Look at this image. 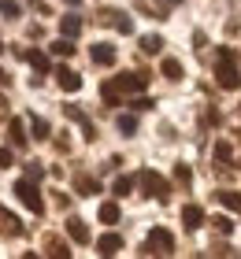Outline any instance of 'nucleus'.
Segmentation results:
<instances>
[{"mask_svg":"<svg viewBox=\"0 0 241 259\" xmlns=\"http://www.w3.org/2000/svg\"><path fill=\"white\" fill-rule=\"evenodd\" d=\"M182 222H186V230H200L204 226V211L197 204H186L182 207Z\"/></svg>","mask_w":241,"mask_h":259,"instance_id":"4468645a","label":"nucleus"},{"mask_svg":"<svg viewBox=\"0 0 241 259\" xmlns=\"http://www.w3.org/2000/svg\"><path fill=\"white\" fill-rule=\"evenodd\" d=\"M137 185H141V196H152V200H167L171 196V185H167V178L160 170H152V167H145L137 174Z\"/></svg>","mask_w":241,"mask_h":259,"instance_id":"7ed1b4c3","label":"nucleus"},{"mask_svg":"<svg viewBox=\"0 0 241 259\" xmlns=\"http://www.w3.org/2000/svg\"><path fill=\"white\" fill-rule=\"evenodd\" d=\"M137 8L145 11V15H152V19H163L171 4H167V0H137Z\"/></svg>","mask_w":241,"mask_h":259,"instance_id":"f3484780","label":"nucleus"},{"mask_svg":"<svg viewBox=\"0 0 241 259\" xmlns=\"http://www.w3.org/2000/svg\"><path fill=\"white\" fill-rule=\"evenodd\" d=\"M0 233H8V237H22L26 230H22V222L15 215H8V211L0 207Z\"/></svg>","mask_w":241,"mask_h":259,"instance_id":"9b49d317","label":"nucleus"},{"mask_svg":"<svg viewBox=\"0 0 241 259\" xmlns=\"http://www.w3.org/2000/svg\"><path fill=\"white\" fill-rule=\"evenodd\" d=\"M75 189H78L82 196H93V193H100V182L89 178V174H75Z\"/></svg>","mask_w":241,"mask_h":259,"instance_id":"a211bd4d","label":"nucleus"},{"mask_svg":"<svg viewBox=\"0 0 241 259\" xmlns=\"http://www.w3.org/2000/svg\"><path fill=\"white\" fill-rule=\"evenodd\" d=\"M93 63H96V67H112V63H115V45L96 41V45H93Z\"/></svg>","mask_w":241,"mask_h":259,"instance_id":"6e6552de","label":"nucleus"},{"mask_svg":"<svg viewBox=\"0 0 241 259\" xmlns=\"http://www.w3.org/2000/svg\"><path fill=\"white\" fill-rule=\"evenodd\" d=\"M100 22L115 26L119 33H134V19H130L126 11H119V8H100Z\"/></svg>","mask_w":241,"mask_h":259,"instance_id":"423d86ee","label":"nucleus"},{"mask_svg":"<svg viewBox=\"0 0 241 259\" xmlns=\"http://www.w3.org/2000/svg\"><path fill=\"white\" fill-rule=\"evenodd\" d=\"M8 141H11V148H26V126H22V119H11L8 122Z\"/></svg>","mask_w":241,"mask_h":259,"instance_id":"1a4fd4ad","label":"nucleus"},{"mask_svg":"<svg viewBox=\"0 0 241 259\" xmlns=\"http://www.w3.org/2000/svg\"><path fill=\"white\" fill-rule=\"evenodd\" d=\"M45 252H48V259H71V248L59 237H52V233L45 237Z\"/></svg>","mask_w":241,"mask_h":259,"instance_id":"ddd939ff","label":"nucleus"},{"mask_svg":"<svg viewBox=\"0 0 241 259\" xmlns=\"http://www.w3.org/2000/svg\"><path fill=\"white\" fill-rule=\"evenodd\" d=\"M160 49H163V37H160V33H145V37H141V52H145V56H160Z\"/></svg>","mask_w":241,"mask_h":259,"instance_id":"aec40b11","label":"nucleus"},{"mask_svg":"<svg viewBox=\"0 0 241 259\" xmlns=\"http://www.w3.org/2000/svg\"><path fill=\"white\" fill-rule=\"evenodd\" d=\"M130 108H134V111H149L152 100H149V97H137V100H130Z\"/></svg>","mask_w":241,"mask_h":259,"instance_id":"7c9ffc66","label":"nucleus"},{"mask_svg":"<svg viewBox=\"0 0 241 259\" xmlns=\"http://www.w3.org/2000/svg\"><path fill=\"white\" fill-rule=\"evenodd\" d=\"M130 189H134V178H115V185H112L115 196H130Z\"/></svg>","mask_w":241,"mask_h":259,"instance_id":"c756f323","label":"nucleus"},{"mask_svg":"<svg viewBox=\"0 0 241 259\" xmlns=\"http://www.w3.org/2000/svg\"><path fill=\"white\" fill-rule=\"evenodd\" d=\"M22 259H41V255H38V252H26V255H22Z\"/></svg>","mask_w":241,"mask_h":259,"instance_id":"473e14b6","label":"nucleus"},{"mask_svg":"<svg viewBox=\"0 0 241 259\" xmlns=\"http://www.w3.org/2000/svg\"><path fill=\"white\" fill-rule=\"evenodd\" d=\"M175 182H178V185H182V189H189V182H193V174H189V167H186V163H178V167H175Z\"/></svg>","mask_w":241,"mask_h":259,"instance_id":"c85d7f7f","label":"nucleus"},{"mask_svg":"<svg viewBox=\"0 0 241 259\" xmlns=\"http://www.w3.org/2000/svg\"><path fill=\"white\" fill-rule=\"evenodd\" d=\"M52 52H56V56H75V41H71V37H59V41H52Z\"/></svg>","mask_w":241,"mask_h":259,"instance_id":"cd10ccee","label":"nucleus"},{"mask_svg":"<svg viewBox=\"0 0 241 259\" xmlns=\"http://www.w3.org/2000/svg\"><path fill=\"white\" fill-rule=\"evenodd\" d=\"M167 4H178V0H167Z\"/></svg>","mask_w":241,"mask_h":259,"instance_id":"c9c22d12","label":"nucleus"},{"mask_svg":"<svg viewBox=\"0 0 241 259\" xmlns=\"http://www.w3.org/2000/svg\"><path fill=\"white\" fill-rule=\"evenodd\" d=\"M67 237L75 244H89V226L82 219H67Z\"/></svg>","mask_w":241,"mask_h":259,"instance_id":"9d476101","label":"nucleus"},{"mask_svg":"<svg viewBox=\"0 0 241 259\" xmlns=\"http://www.w3.org/2000/svg\"><path fill=\"white\" fill-rule=\"evenodd\" d=\"M215 200L226 207V211H234V215H241V193H234V189H219L215 193Z\"/></svg>","mask_w":241,"mask_h":259,"instance_id":"dca6fc26","label":"nucleus"},{"mask_svg":"<svg viewBox=\"0 0 241 259\" xmlns=\"http://www.w3.org/2000/svg\"><path fill=\"white\" fill-rule=\"evenodd\" d=\"M0 85H8V74H4V70H0Z\"/></svg>","mask_w":241,"mask_h":259,"instance_id":"72a5a7b5","label":"nucleus"},{"mask_svg":"<svg viewBox=\"0 0 241 259\" xmlns=\"http://www.w3.org/2000/svg\"><path fill=\"white\" fill-rule=\"evenodd\" d=\"M215 81H219L223 89H237L241 85V70H237L234 49H219V60H215Z\"/></svg>","mask_w":241,"mask_h":259,"instance_id":"f03ea898","label":"nucleus"},{"mask_svg":"<svg viewBox=\"0 0 241 259\" xmlns=\"http://www.w3.org/2000/svg\"><path fill=\"white\" fill-rule=\"evenodd\" d=\"M230 159H234V148H230V141H219V145H215V163H219V167H226Z\"/></svg>","mask_w":241,"mask_h":259,"instance_id":"5701e85b","label":"nucleus"},{"mask_svg":"<svg viewBox=\"0 0 241 259\" xmlns=\"http://www.w3.org/2000/svg\"><path fill=\"white\" fill-rule=\"evenodd\" d=\"M119 248H123V237H119V233H104V237L96 241V252L100 255H115Z\"/></svg>","mask_w":241,"mask_h":259,"instance_id":"2eb2a0df","label":"nucleus"},{"mask_svg":"<svg viewBox=\"0 0 241 259\" xmlns=\"http://www.w3.org/2000/svg\"><path fill=\"white\" fill-rule=\"evenodd\" d=\"M145 248H149L152 255H171V252H175V237H171L163 226H156V230H149V241H145Z\"/></svg>","mask_w":241,"mask_h":259,"instance_id":"39448f33","label":"nucleus"},{"mask_svg":"<svg viewBox=\"0 0 241 259\" xmlns=\"http://www.w3.org/2000/svg\"><path fill=\"white\" fill-rule=\"evenodd\" d=\"M145 85H149V74L145 70H126V74H115V78H108L104 85H100V97L108 108H119L123 104V97H130V93H141Z\"/></svg>","mask_w":241,"mask_h":259,"instance_id":"f257e3e1","label":"nucleus"},{"mask_svg":"<svg viewBox=\"0 0 241 259\" xmlns=\"http://www.w3.org/2000/svg\"><path fill=\"white\" fill-rule=\"evenodd\" d=\"M0 52H4V45H0Z\"/></svg>","mask_w":241,"mask_h":259,"instance_id":"e433bc0d","label":"nucleus"},{"mask_svg":"<svg viewBox=\"0 0 241 259\" xmlns=\"http://www.w3.org/2000/svg\"><path fill=\"white\" fill-rule=\"evenodd\" d=\"M212 226H215V233H223V237H226V233H234V219L230 215H215Z\"/></svg>","mask_w":241,"mask_h":259,"instance_id":"393cba45","label":"nucleus"},{"mask_svg":"<svg viewBox=\"0 0 241 259\" xmlns=\"http://www.w3.org/2000/svg\"><path fill=\"white\" fill-rule=\"evenodd\" d=\"M67 4H71V8H78V4H82V0H67Z\"/></svg>","mask_w":241,"mask_h":259,"instance_id":"f704fd0d","label":"nucleus"},{"mask_svg":"<svg viewBox=\"0 0 241 259\" xmlns=\"http://www.w3.org/2000/svg\"><path fill=\"white\" fill-rule=\"evenodd\" d=\"M15 193H19V200L33 211V215H41V211H45V200H41L38 185H33L30 178H19V182H15Z\"/></svg>","mask_w":241,"mask_h":259,"instance_id":"20e7f679","label":"nucleus"},{"mask_svg":"<svg viewBox=\"0 0 241 259\" xmlns=\"http://www.w3.org/2000/svg\"><path fill=\"white\" fill-rule=\"evenodd\" d=\"M160 70H163V78H171V81L182 78V63H178V60H163V63H160Z\"/></svg>","mask_w":241,"mask_h":259,"instance_id":"b1692460","label":"nucleus"},{"mask_svg":"<svg viewBox=\"0 0 241 259\" xmlns=\"http://www.w3.org/2000/svg\"><path fill=\"white\" fill-rule=\"evenodd\" d=\"M100 222H108V226H115V222H119V204H115V200L100 204Z\"/></svg>","mask_w":241,"mask_h":259,"instance_id":"4be33fe9","label":"nucleus"},{"mask_svg":"<svg viewBox=\"0 0 241 259\" xmlns=\"http://www.w3.org/2000/svg\"><path fill=\"white\" fill-rule=\"evenodd\" d=\"M30 130H33V137H38V141H45L48 134H52V126H48L41 115H30Z\"/></svg>","mask_w":241,"mask_h":259,"instance_id":"412c9836","label":"nucleus"},{"mask_svg":"<svg viewBox=\"0 0 241 259\" xmlns=\"http://www.w3.org/2000/svg\"><path fill=\"white\" fill-rule=\"evenodd\" d=\"M22 56H26V60H30V67L38 70V74H45V70L52 67V63H48V56H45V52H38V49H26Z\"/></svg>","mask_w":241,"mask_h":259,"instance_id":"6ab92c4d","label":"nucleus"},{"mask_svg":"<svg viewBox=\"0 0 241 259\" xmlns=\"http://www.w3.org/2000/svg\"><path fill=\"white\" fill-rule=\"evenodd\" d=\"M56 81H59L63 93H78L82 89V74H75L71 67H56Z\"/></svg>","mask_w":241,"mask_h":259,"instance_id":"0eeeda50","label":"nucleus"},{"mask_svg":"<svg viewBox=\"0 0 241 259\" xmlns=\"http://www.w3.org/2000/svg\"><path fill=\"white\" fill-rule=\"evenodd\" d=\"M0 15L19 19V15H22V4H19V0H0Z\"/></svg>","mask_w":241,"mask_h":259,"instance_id":"a878e982","label":"nucleus"},{"mask_svg":"<svg viewBox=\"0 0 241 259\" xmlns=\"http://www.w3.org/2000/svg\"><path fill=\"white\" fill-rule=\"evenodd\" d=\"M115 126H119V134H126V137H130V134H137V119H134V115H119V122H115Z\"/></svg>","mask_w":241,"mask_h":259,"instance_id":"bb28decb","label":"nucleus"},{"mask_svg":"<svg viewBox=\"0 0 241 259\" xmlns=\"http://www.w3.org/2000/svg\"><path fill=\"white\" fill-rule=\"evenodd\" d=\"M11 159H15V152H11V148H0V167H11Z\"/></svg>","mask_w":241,"mask_h":259,"instance_id":"2f4dec72","label":"nucleus"},{"mask_svg":"<svg viewBox=\"0 0 241 259\" xmlns=\"http://www.w3.org/2000/svg\"><path fill=\"white\" fill-rule=\"evenodd\" d=\"M59 33H63V37H71V41H75L78 33H82V19L75 15V11H67V15L59 19Z\"/></svg>","mask_w":241,"mask_h":259,"instance_id":"f8f14e48","label":"nucleus"}]
</instances>
